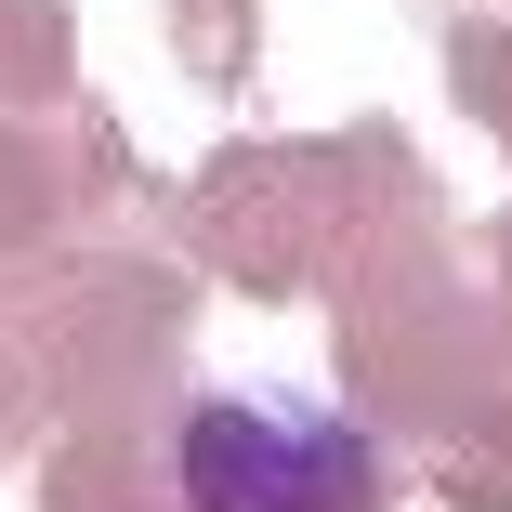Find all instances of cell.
<instances>
[{
  "instance_id": "obj_1",
  "label": "cell",
  "mask_w": 512,
  "mask_h": 512,
  "mask_svg": "<svg viewBox=\"0 0 512 512\" xmlns=\"http://www.w3.org/2000/svg\"><path fill=\"white\" fill-rule=\"evenodd\" d=\"M171 486L184 512H381L394 499V460L329 421V407H184V434H171Z\"/></svg>"
},
{
  "instance_id": "obj_2",
  "label": "cell",
  "mask_w": 512,
  "mask_h": 512,
  "mask_svg": "<svg viewBox=\"0 0 512 512\" xmlns=\"http://www.w3.org/2000/svg\"><path fill=\"white\" fill-rule=\"evenodd\" d=\"M447 92L512 145V27H460V40H447Z\"/></svg>"
}]
</instances>
